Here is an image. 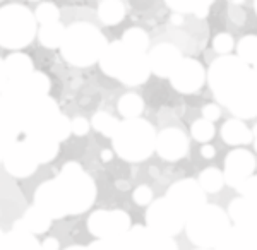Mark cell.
<instances>
[{"label":"cell","instance_id":"6da1fadb","mask_svg":"<svg viewBox=\"0 0 257 250\" xmlns=\"http://www.w3.org/2000/svg\"><path fill=\"white\" fill-rule=\"evenodd\" d=\"M108 45L105 35L94 24L79 21L67 28L60 52L70 65L89 67L101 60Z\"/></svg>","mask_w":257,"mask_h":250},{"label":"cell","instance_id":"7a4b0ae2","mask_svg":"<svg viewBox=\"0 0 257 250\" xmlns=\"http://www.w3.org/2000/svg\"><path fill=\"white\" fill-rule=\"evenodd\" d=\"M99 67L106 76L117 79L125 86H141L148 81L149 67L148 53H141L125 47L122 41H113L105 50Z\"/></svg>","mask_w":257,"mask_h":250},{"label":"cell","instance_id":"3957f363","mask_svg":"<svg viewBox=\"0 0 257 250\" xmlns=\"http://www.w3.org/2000/svg\"><path fill=\"white\" fill-rule=\"evenodd\" d=\"M156 137L158 134L148 120H123L111 139V146L122 160L128 163H139L156 151Z\"/></svg>","mask_w":257,"mask_h":250},{"label":"cell","instance_id":"277c9868","mask_svg":"<svg viewBox=\"0 0 257 250\" xmlns=\"http://www.w3.org/2000/svg\"><path fill=\"white\" fill-rule=\"evenodd\" d=\"M231 230V219L219 206L208 204L187 219L185 231L196 247L216 250L226 233Z\"/></svg>","mask_w":257,"mask_h":250},{"label":"cell","instance_id":"5b68a950","mask_svg":"<svg viewBox=\"0 0 257 250\" xmlns=\"http://www.w3.org/2000/svg\"><path fill=\"white\" fill-rule=\"evenodd\" d=\"M250 74V65L240 60L237 55L218 57L208 69V84L219 105L228 106Z\"/></svg>","mask_w":257,"mask_h":250},{"label":"cell","instance_id":"8992f818","mask_svg":"<svg viewBox=\"0 0 257 250\" xmlns=\"http://www.w3.org/2000/svg\"><path fill=\"white\" fill-rule=\"evenodd\" d=\"M55 180L64 194L69 214H81L94 204L96 185L77 161H69L62 166Z\"/></svg>","mask_w":257,"mask_h":250},{"label":"cell","instance_id":"52a82bcc","mask_svg":"<svg viewBox=\"0 0 257 250\" xmlns=\"http://www.w3.org/2000/svg\"><path fill=\"white\" fill-rule=\"evenodd\" d=\"M35 14L23 4H7L0 9V45L7 50L24 48L35 40Z\"/></svg>","mask_w":257,"mask_h":250},{"label":"cell","instance_id":"ba28073f","mask_svg":"<svg viewBox=\"0 0 257 250\" xmlns=\"http://www.w3.org/2000/svg\"><path fill=\"white\" fill-rule=\"evenodd\" d=\"M187 224V218L168 201L167 197L156 199L146 211V226L160 235L173 238Z\"/></svg>","mask_w":257,"mask_h":250},{"label":"cell","instance_id":"9c48e42d","mask_svg":"<svg viewBox=\"0 0 257 250\" xmlns=\"http://www.w3.org/2000/svg\"><path fill=\"white\" fill-rule=\"evenodd\" d=\"M131 228V216L122 209H98L88 218V230L98 240L122 238Z\"/></svg>","mask_w":257,"mask_h":250},{"label":"cell","instance_id":"30bf717a","mask_svg":"<svg viewBox=\"0 0 257 250\" xmlns=\"http://www.w3.org/2000/svg\"><path fill=\"white\" fill-rule=\"evenodd\" d=\"M165 197L187 219L192 214H196L197 211H201L204 206H208L204 189L199 185L197 180H192V178H184L180 182H175L168 189Z\"/></svg>","mask_w":257,"mask_h":250},{"label":"cell","instance_id":"8fae6325","mask_svg":"<svg viewBox=\"0 0 257 250\" xmlns=\"http://www.w3.org/2000/svg\"><path fill=\"white\" fill-rule=\"evenodd\" d=\"M50 87H52V84H50L47 74L35 70L31 76H28L23 81L12 82V84H7L0 87V89H2V96H7L14 99V101H28V99L48 96Z\"/></svg>","mask_w":257,"mask_h":250},{"label":"cell","instance_id":"7c38bea8","mask_svg":"<svg viewBox=\"0 0 257 250\" xmlns=\"http://www.w3.org/2000/svg\"><path fill=\"white\" fill-rule=\"evenodd\" d=\"M206 81H208L206 69L202 67L201 62L190 57H185L182 60V64L178 65V69L173 72V76L170 77L172 86L175 87L178 93H184V94L197 93L204 86Z\"/></svg>","mask_w":257,"mask_h":250},{"label":"cell","instance_id":"4fadbf2b","mask_svg":"<svg viewBox=\"0 0 257 250\" xmlns=\"http://www.w3.org/2000/svg\"><path fill=\"white\" fill-rule=\"evenodd\" d=\"M254 170H255V158H254V154L250 151H247V149H243V148L233 149V151H230L226 154L225 170H223L226 185L233 187V189H238L243 182L252 177Z\"/></svg>","mask_w":257,"mask_h":250},{"label":"cell","instance_id":"5bb4252c","mask_svg":"<svg viewBox=\"0 0 257 250\" xmlns=\"http://www.w3.org/2000/svg\"><path fill=\"white\" fill-rule=\"evenodd\" d=\"M2 163L4 168L7 170V173L16 178L30 177V175L36 172V168L40 165L30 151V148L26 146V143H24V139L2 153Z\"/></svg>","mask_w":257,"mask_h":250},{"label":"cell","instance_id":"9a60e30c","mask_svg":"<svg viewBox=\"0 0 257 250\" xmlns=\"http://www.w3.org/2000/svg\"><path fill=\"white\" fill-rule=\"evenodd\" d=\"M35 206L40 207L45 214H48L52 219H60L69 216L67 204H65L64 194H62L59 183L53 180H47L36 189L35 192Z\"/></svg>","mask_w":257,"mask_h":250},{"label":"cell","instance_id":"2e32d148","mask_svg":"<svg viewBox=\"0 0 257 250\" xmlns=\"http://www.w3.org/2000/svg\"><path fill=\"white\" fill-rule=\"evenodd\" d=\"M151 72L158 77H172L185 57H182V50L173 43H158L148 53Z\"/></svg>","mask_w":257,"mask_h":250},{"label":"cell","instance_id":"e0dca14e","mask_svg":"<svg viewBox=\"0 0 257 250\" xmlns=\"http://www.w3.org/2000/svg\"><path fill=\"white\" fill-rule=\"evenodd\" d=\"M127 250H178L173 238L149 230L148 226H132L123 236Z\"/></svg>","mask_w":257,"mask_h":250},{"label":"cell","instance_id":"ac0fdd59","mask_svg":"<svg viewBox=\"0 0 257 250\" xmlns=\"http://www.w3.org/2000/svg\"><path fill=\"white\" fill-rule=\"evenodd\" d=\"M189 151V137L177 127H167L158 132L156 153L167 161H178Z\"/></svg>","mask_w":257,"mask_h":250},{"label":"cell","instance_id":"d6986e66","mask_svg":"<svg viewBox=\"0 0 257 250\" xmlns=\"http://www.w3.org/2000/svg\"><path fill=\"white\" fill-rule=\"evenodd\" d=\"M226 108L238 120H248L257 116V76L254 70Z\"/></svg>","mask_w":257,"mask_h":250},{"label":"cell","instance_id":"ffe728a7","mask_svg":"<svg viewBox=\"0 0 257 250\" xmlns=\"http://www.w3.org/2000/svg\"><path fill=\"white\" fill-rule=\"evenodd\" d=\"M228 216L235 228L257 238V201H248L245 197L233 199L228 206Z\"/></svg>","mask_w":257,"mask_h":250},{"label":"cell","instance_id":"44dd1931","mask_svg":"<svg viewBox=\"0 0 257 250\" xmlns=\"http://www.w3.org/2000/svg\"><path fill=\"white\" fill-rule=\"evenodd\" d=\"M35 72V64L26 53L14 52L7 55L0 64V84L7 86L12 82H19Z\"/></svg>","mask_w":257,"mask_h":250},{"label":"cell","instance_id":"7402d4cb","mask_svg":"<svg viewBox=\"0 0 257 250\" xmlns=\"http://www.w3.org/2000/svg\"><path fill=\"white\" fill-rule=\"evenodd\" d=\"M24 143L30 148L33 156L36 158L40 165L50 163L52 160H55L59 154V146L60 143L48 134V132H33L24 137Z\"/></svg>","mask_w":257,"mask_h":250},{"label":"cell","instance_id":"603a6c76","mask_svg":"<svg viewBox=\"0 0 257 250\" xmlns=\"http://www.w3.org/2000/svg\"><path fill=\"white\" fill-rule=\"evenodd\" d=\"M221 139L223 143L230 144V146H243L254 141V131L247 127L243 123V120L238 118H230L223 123L221 127Z\"/></svg>","mask_w":257,"mask_h":250},{"label":"cell","instance_id":"cb8c5ba5","mask_svg":"<svg viewBox=\"0 0 257 250\" xmlns=\"http://www.w3.org/2000/svg\"><path fill=\"white\" fill-rule=\"evenodd\" d=\"M52 221L53 219L50 218L48 214H45V212L36 206L28 207L26 212L23 214V218L19 219L21 226L26 228V230L33 233L35 236L47 233L50 228H52Z\"/></svg>","mask_w":257,"mask_h":250},{"label":"cell","instance_id":"d4e9b609","mask_svg":"<svg viewBox=\"0 0 257 250\" xmlns=\"http://www.w3.org/2000/svg\"><path fill=\"white\" fill-rule=\"evenodd\" d=\"M216 250H257V238L231 226V230L226 233Z\"/></svg>","mask_w":257,"mask_h":250},{"label":"cell","instance_id":"484cf974","mask_svg":"<svg viewBox=\"0 0 257 250\" xmlns=\"http://www.w3.org/2000/svg\"><path fill=\"white\" fill-rule=\"evenodd\" d=\"M98 18L105 26H115L125 18V6L118 0H103L98 6Z\"/></svg>","mask_w":257,"mask_h":250},{"label":"cell","instance_id":"4316f807","mask_svg":"<svg viewBox=\"0 0 257 250\" xmlns=\"http://www.w3.org/2000/svg\"><path fill=\"white\" fill-rule=\"evenodd\" d=\"M65 33H67V28L62 23L47 24V26H41L38 29V40L45 48H62Z\"/></svg>","mask_w":257,"mask_h":250},{"label":"cell","instance_id":"83f0119b","mask_svg":"<svg viewBox=\"0 0 257 250\" xmlns=\"http://www.w3.org/2000/svg\"><path fill=\"white\" fill-rule=\"evenodd\" d=\"M117 110L125 120H136L144 111V99L136 93H127L118 99Z\"/></svg>","mask_w":257,"mask_h":250},{"label":"cell","instance_id":"f1b7e54d","mask_svg":"<svg viewBox=\"0 0 257 250\" xmlns=\"http://www.w3.org/2000/svg\"><path fill=\"white\" fill-rule=\"evenodd\" d=\"M199 185L204 189L206 194H218L219 190L225 185V175H223L221 170L214 168V166H209V168L202 170L197 177Z\"/></svg>","mask_w":257,"mask_h":250},{"label":"cell","instance_id":"f546056e","mask_svg":"<svg viewBox=\"0 0 257 250\" xmlns=\"http://www.w3.org/2000/svg\"><path fill=\"white\" fill-rule=\"evenodd\" d=\"M167 6L173 11V14H192L197 19H204L213 2L211 0H206V2H167Z\"/></svg>","mask_w":257,"mask_h":250},{"label":"cell","instance_id":"4dcf8cb0","mask_svg":"<svg viewBox=\"0 0 257 250\" xmlns=\"http://www.w3.org/2000/svg\"><path fill=\"white\" fill-rule=\"evenodd\" d=\"M91 125H93V129L98 131L99 134L108 137V139H113L120 127V122L113 115H110L108 111H96V113L93 115Z\"/></svg>","mask_w":257,"mask_h":250},{"label":"cell","instance_id":"1f68e13d","mask_svg":"<svg viewBox=\"0 0 257 250\" xmlns=\"http://www.w3.org/2000/svg\"><path fill=\"white\" fill-rule=\"evenodd\" d=\"M122 41L125 47L136 50V52L146 53L149 48V36L144 29L141 28H128L122 36Z\"/></svg>","mask_w":257,"mask_h":250},{"label":"cell","instance_id":"d6a6232c","mask_svg":"<svg viewBox=\"0 0 257 250\" xmlns=\"http://www.w3.org/2000/svg\"><path fill=\"white\" fill-rule=\"evenodd\" d=\"M237 57L240 60H243L247 65L257 64V36L255 35H247L237 43Z\"/></svg>","mask_w":257,"mask_h":250},{"label":"cell","instance_id":"836d02e7","mask_svg":"<svg viewBox=\"0 0 257 250\" xmlns=\"http://www.w3.org/2000/svg\"><path fill=\"white\" fill-rule=\"evenodd\" d=\"M190 134H192L194 141L208 144L214 137V134H216V129H214L213 122H209V120H206V118H199L192 123V127H190Z\"/></svg>","mask_w":257,"mask_h":250},{"label":"cell","instance_id":"e575fe53","mask_svg":"<svg viewBox=\"0 0 257 250\" xmlns=\"http://www.w3.org/2000/svg\"><path fill=\"white\" fill-rule=\"evenodd\" d=\"M35 18L36 21L41 24V26H47V24H55L60 23V9L55 6V4L50 2H43L36 7L35 11Z\"/></svg>","mask_w":257,"mask_h":250},{"label":"cell","instance_id":"d590c367","mask_svg":"<svg viewBox=\"0 0 257 250\" xmlns=\"http://www.w3.org/2000/svg\"><path fill=\"white\" fill-rule=\"evenodd\" d=\"M47 132L52 137H55L59 143H62V141H65L70 134H72V120H69L64 113H60L55 120H53V123L50 125V129Z\"/></svg>","mask_w":257,"mask_h":250},{"label":"cell","instance_id":"8d00e7d4","mask_svg":"<svg viewBox=\"0 0 257 250\" xmlns=\"http://www.w3.org/2000/svg\"><path fill=\"white\" fill-rule=\"evenodd\" d=\"M233 47H235V41L231 38V35H228V33H219V35L214 36L213 48H214V52L219 53L221 57L230 55V52L233 50Z\"/></svg>","mask_w":257,"mask_h":250},{"label":"cell","instance_id":"74e56055","mask_svg":"<svg viewBox=\"0 0 257 250\" xmlns=\"http://www.w3.org/2000/svg\"><path fill=\"white\" fill-rule=\"evenodd\" d=\"M89 250H127L125 240L117 238V240H96L94 243L88 245Z\"/></svg>","mask_w":257,"mask_h":250},{"label":"cell","instance_id":"f35d334b","mask_svg":"<svg viewBox=\"0 0 257 250\" xmlns=\"http://www.w3.org/2000/svg\"><path fill=\"white\" fill-rule=\"evenodd\" d=\"M240 197H245L248 201H257V175H252L237 189Z\"/></svg>","mask_w":257,"mask_h":250},{"label":"cell","instance_id":"ab89813d","mask_svg":"<svg viewBox=\"0 0 257 250\" xmlns=\"http://www.w3.org/2000/svg\"><path fill=\"white\" fill-rule=\"evenodd\" d=\"M132 199H134L136 204H139V206H149V204H153V189L148 185H139L138 189L132 192Z\"/></svg>","mask_w":257,"mask_h":250},{"label":"cell","instance_id":"60d3db41","mask_svg":"<svg viewBox=\"0 0 257 250\" xmlns=\"http://www.w3.org/2000/svg\"><path fill=\"white\" fill-rule=\"evenodd\" d=\"M89 122L84 116H76L72 118V134L76 136H86L89 132Z\"/></svg>","mask_w":257,"mask_h":250},{"label":"cell","instance_id":"b9f144b4","mask_svg":"<svg viewBox=\"0 0 257 250\" xmlns=\"http://www.w3.org/2000/svg\"><path fill=\"white\" fill-rule=\"evenodd\" d=\"M219 116H221V108H219V105L209 103V105L202 108V118L209 120V122H216Z\"/></svg>","mask_w":257,"mask_h":250},{"label":"cell","instance_id":"7bdbcfd3","mask_svg":"<svg viewBox=\"0 0 257 250\" xmlns=\"http://www.w3.org/2000/svg\"><path fill=\"white\" fill-rule=\"evenodd\" d=\"M41 247H43V250H59L60 248V243H59V240H57V238L50 236V238H45L43 240Z\"/></svg>","mask_w":257,"mask_h":250},{"label":"cell","instance_id":"ee69618b","mask_svg":"<svg viewBox=\"0 0 257 250\" xmlns=\"http://www.w3.org/2000/svg\"><path fill=\"white\" fill-rule=\"evenodd\" d=\"M201 154H202V158H206V160H211V158L216 156V149H214L213 146H209V144H204L201 148Z\"/></svg>","mask_w":257,"mask_h":250},{"label":"cell","instance_id":"f6af8a7d","mask_svg":"<svg viewBox=\"0 0 257 250\" xmlns=\"http://www.w3.org/2000/svg\"><path fill=\"white\" fill-rule=\"evenodd\" d=\"M172 24H175V26H180L182 23H184V18H182L180 14H172Z\"/></svg>","mask_w":257,"mask_h":250},{"label":"cell","instance_id":"bcb514c9","mask_svg":"<svg viewBox=\"0 0 257 250\" xmlns=\"http://www.w3.org/2000/svg\"><path fill=\"white\" fill-rule=\"evenodd\" d=\"M101 160H103V161H110V160H111V151H110V149H103Z\"/></svg>","mask_w":257,"mask_h":250},{"label":"cell","instance_id":"7dc6e473","mask_svg":"<svg viewBox=\"0 0 257 250\" xmlns=\"http://www.w3.org/2000/svg\"><path fill=\"white\" fill-rule=\"evenodd\" d=\"M65 250H89V247H81V245H72V247L65 248Z\"/></svg>","mask_w":257,"mask_h":250},{"label":"cell","instance_id":"c3c4849f","mask_svg":"<svg viewBox=\"0 0 257 250\" xmlns=\"http://www.w3.org/2000/svg\"><path fill=\"white\" fill-rule=\"evenodd\" d=\"M254 144H255V151H257V125L254 127Z\"/></svg>","mask_w":257,"mask_h":250},{"label":"cell","instance_id":"681fc988","mask_svg":"<svg viewBox=\"0 0 257 250\" xmlns=\"http://www.w3.org/2000/svg\"><path fill=\"white\" fill-rule=\"evenodd\" d=\"M30 250H43V247H41V243H40V245H36V247H33Z\"/></svg>","mask_w":257,"mask_h":250},{"label":"cell","instance_id":"f907efd6","mask_svg":"<svg viewBox=\"0 0 257 250\" xmlns=\"http://www.w3.org/2000/svg\"><path fill=\"white\" fill-rule=\"evenodd\" d=\"M252 70H254V74H255V76H257V64L254 65V67H252Z\"/></svg>","mask_w":257,"mask_h":250},{"label":"cell","instance_id":"816d5d0a","mask_svg":"<svg viewBox=\"0 0 257 250\" xmlns=\"http://www.w3.org/2000/svg\"><path fill=\"white\" fill-rule=\"evenodd\" d=\"M254 9H255V14H257V2L254 4Z\"/></svg>","mask_w":257,"mask_h":250},{"label":"cell","instance_id":"f5cc1de1","mask_svg":"<svg viewBox=\"0 0 257 250\" xmlns=\"http://www.w3.org/2000/svg\"><path fill=\"white\" fill-rule=\"evenodd\" d=\"M196 250H206V248H196Z\"/></svg>","mask_w":257,"mask_h":250}]
</instances>
